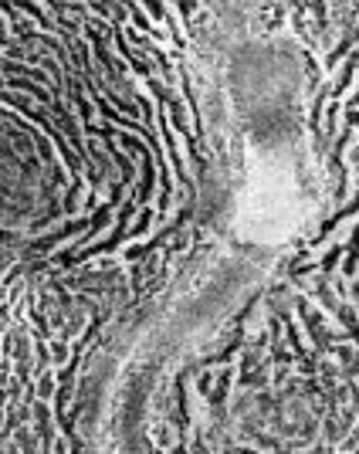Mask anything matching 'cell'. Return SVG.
<instances>
[{
    "label": "cell",
    "instance_id": "cell-1",
    "mask_svg": "<svg viewBox=\"0 0 359 454\" xmlns=\"http://www.w3.org/2000/svg\"><path fill=\"white\" fill-rule=\"evenodd\" d=\"M146 4H149V11H153V17H166V11H163V4H159V0H146Z\"/></svg>",
    "mask_w": 359,
    "mask_h": 454
}]
</instances>
